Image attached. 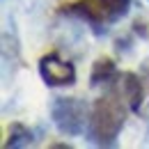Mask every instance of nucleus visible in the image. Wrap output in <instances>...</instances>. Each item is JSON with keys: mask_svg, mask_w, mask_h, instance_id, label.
<instances>
[{"mask_svg": "<svg viewBox=\"0 0 149 149\" xmlns=\"http://www.w3.org/2000/svg\"><path fill=\"white\" fill-rule=\"evenodd\" d=\"M124 119H126L124 101L117 92H112L96 101L92 115H90V126L85 133L94 145L110 147V145H115L119 131L124 126Z\"/></svg>", "mask_w": 149, "mask_h": 149, "instance_id": "1", "label": "nucleus"}, {"mask_svg": "<svg viewBox=\"0 0 149 149\" xmlns=\"http://www.w3.org/2000/svg\"><path fill=\"white\" fill-rule=\"evenodd\" d=\"M90 108L85 101L80 99H55L51 106V117L53 124L57 126V131L62 135H83L87 126H90Z\"/></svg>", "mask_w": 149, "mask_h": 149, "instance_id": "2", "label": "nucleus"}, {"mask_svg": "<svg viewBox=\"0 0 149 149\" xmlns=\"http://www.w3.org/2000/svg\"><path fill=\"white\" fill-rule=\"evenodd\" d=\"M39 76L48 87H67L76 83V67L51 53L39 60Z\"/></svg>", "mask_w": 149, "mask_h": 149, "instance_id": "3", "label": "nucleus"}, {"mask_svg": "<svg viewBox=\"0 0 149 149\" xmlns=\"http://www.w3.org/2000/svg\"><path fill=\"white\" fill-rule=\"evenodd\" d=\"M117 94L124 99V101H129L131 110H140V101H142V85H140V80H138V76L133 74H124L119 76V83H117Z\"/></svg>", "mask_w": 149, "mask_h": 149, "instance_id": "4", "label": "nucleus"}, {"mask_svg": "<svg viewBox=\"0 0 149 149\" xmlns=\"http://www.w3.org/2000/svg\"><path fill=\"white\" fill-rule=\"evenodd\" d=\"M101 14L106 16V21H119L129 14L131 0H96Z\"/></svg>", "mask_w": 149, "mask_h": 149, "instance_id": "5", "label": "nucleus"}, {"mask_svg": "<svg viewBox=\"0 0 149 149\" xmlns=\"http://www.w3.org/2000/svg\"><path fill=\"white\" fill-rule=\"evenodd\" d=\"M32 140H35V135H32L30 129H25V126H21V124H14V126L9 129V140L5 142V147L7 149L28 147V145H32Z\"/></svg>", "mask_w": 149, "mask_h": 149, "instance_id": "6", "label": "nucleus"}, {"mask_svg": "<svg viewBox=\"0 0 149 149\" xmlns=\"http://www.w3.org/2000/svg\"><path fill=\"white\" fill-rule=\"evenodd\" d=\"M112 78H115V64H112V60H99L92 69V76H90L92 85L110 83Z\"/></svg>", "mask_w": 149, "mask_h": 149, "instance_id": "7", "label": "nucleus"}]
</instances>
